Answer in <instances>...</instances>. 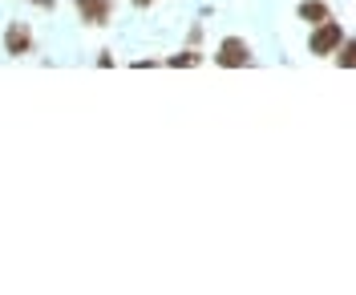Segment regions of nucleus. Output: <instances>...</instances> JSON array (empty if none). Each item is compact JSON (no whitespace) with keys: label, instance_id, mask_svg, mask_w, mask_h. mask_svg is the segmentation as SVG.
Returning <instances> with one entry per match:
<instances>
[{"label":"nucleus","instance_id":"1","mask_svg":"<svg viewBox=\"0 0 356 295\" xmlns=\"http://www.w3.org/2000/svg\"><path fill=\"white\" fill-rule=\"evenodd\" d=\"M340 41H344V28H340V21H320L316 28H312L308 37V53L312 57H332L336 49H340Z\"/></svg>","mask_w":356,"mask_h":295},{"label":"nucleus","instance_id":"4","mask_svg":"<svg viewBox=\"0 0 356 295\" xmlns=\"http://www.w3.org/2000/svg\"><path fill=\"white\" fill-rule=\"evenodd\" d=\"M4 49L13 53V57H24V53H33V28L24 21H13L4 28Z\"/></svg>","mask_w":356,"mask_h":295},{"label":"nucleus","instance_id":"8","mask_svg":"<svg viewBox=\"0 0 356 295\" xmlns=\"http://www.w3.org/2000/svg\"><path fill=\"white\" fill-rule=\"evenodd\" d=\"M29 4H37V8H44V12H53V8H57V0H29Z\"/></svg>","mask_w":356,"mask_h":295},{"label":"nucleus","instance_id":"7","mask_svg":"<svg viewBox=\"0 0 356 295\" xmlns=\"http://www.w3.org/2000/svg\"><path fill=\"white\" fill-rule=\"evenodd\" d=\"M199 61H202L199 49H186V53H175V57H170L166 65H175V69H191V65H199Z\"/></svg>","mask_w":356,"mask_h":295},{"label":"nucleus","instance_id":"5","mask_svg":"<svg viewBox=\"0 0 356 295\" xmlns=\"http://www.w3.org/2000/svg\"><path fill=\"white\" fill-rule=\"evenodd\" d=\"M296 17H300L304 24H312V28H316L320 21H328V17H332V8H328L324 0H300V8H296Z\"/></svg>","mask_w":356,"mask_h":295},{"label":"nucleus","instance_id":"2","mask_svg":"<svg viewBox=\"0 0 356 295\" xmlns=\"http://www.w3.org/2000/svg\"><path fill=\"white\" fill-rule=\"evenodd\" d=\"M215 65H222V69L251 65V45H247L243 37H222L219 49H215Z\"/></svg>","mask_w":356,"mask_h":295},{"label":"nucleus","instance_id":"3","mask_svg":"<svg viewBox=\"0 0 356 295\" xmlns=\"http://www.w3.org/2000/svg\"><path fill=\"white\" fill-rule=\"evenodd\" d=\"M73 8L89 28H102L113 21V0H73Z\"/></svg>","mask_w":356,"mask_h":295},{"label":"nucleus","instance_id":"9","mask_svg":"<svg viewBox=\"0 0 356 295\" xmlns=\"http://www.w3.org/2000/svg\"><path fill=\"white\" fill-rule=\"evenodd\" d=\"M134 4H138V8H150V4H154V0H134Z\"/></svg>","mask_w":356,"mask_h":295},{"label":"nucleus","instance_id":"6","mask_svg":"<svg viewBox=\"0 0 356 295\" xmlns=\"http://www.w3.org/2000/svg\"><path fill=\"white\" fill-rule=\"evenodd\" d=\"M332 57H336V65L340 69H356V37L353 41H340V49H336Z\"/></svg>","mask_w":356,"mask_h":295}]
</instances>
